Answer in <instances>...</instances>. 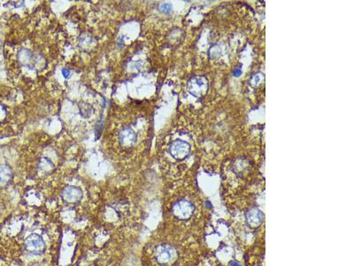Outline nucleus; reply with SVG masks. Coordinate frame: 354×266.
<instances>
[{
    "mask_svg": "<svg viewBox=\"0 0 354 266\" xmlns=\"http://www.w3.org/2000/svg\"><path fill=\"white\" fill-rule=\"evenodd\" d=\"M161 8L164 10V12H167V11L170 10V6L168 5H162Z\"/></svg>",
    "mask_w": 354,
    "mask_h": 266,
    "instance_id": "6",
    "label": "nucleus"
},
{
    "mask_svg": "<svg viewBox=\"0 0 354 266\" xmlns=\"http://www.w3.org/2000/svg\"><path fill=\"white\" fill-rule=\"evenodd\" d=\"M197 266H198V265H197ZM202 266H206V264H203ZM214 266V264H212V265H210V266Z\"/></svg>",
    "mask_w": 354,
    "mask_h": 266,
    "instance_id": "8",
    "label": "nucleus"
},
{
    "mask_svg": "<svg viewBox=\"0 0 354 266\" xmlns=\"http://www.w3.org/2000/svg\"><path fill=\"white\" fill-rule=\"evenodd\" d=\"M172 214L177 219L183 222H188L195 218L198 220L197 217L194 216L195 214L197 215V211L195 210L194 205L191 201L185 200H182L174 205Z\"/></svg>",
    "mask_w": 354,
    "mask_h": 266,
    "instance_id": "1",
    "label": "nucleus"
},
{
    "mask_svg": "<svg viewBox=\"0 0 354 266\" xmlns=\"http://www.w3.org/2000/svg\"><path fill=\"white\" fill-rule=\"evenodd\" d=\"M81 190L77 187H67L64 193H63V197L66 200V201H70V202H75L81 199Z\"/></svg>",
    "mask_w": 354,
    "mask_h": 266,
    "instance_id": "4",
    "label": "nucleus"
},
{
    "mask_svg": "<svg viewBox=\"0 0 354 266\" xmlns=\"http://www.w3.org/2000/svg\"><path fill=\"white\" fill-rule=\"evenodd\" d=\"M25 248L31 254L40 255L46 249V242L41 236L31 234L26 240Z\"/></svg>",
    "mask_w": 354,
    "mask_h": 266,
    "instance_id": "3",
    "label": "nucleus"
},
{
    "mask_svg": "<svg viewBox=\"0 0 354 266\" xmlns=\"http://www.w3.org/2000/svg\"><path fill=\"white\" fill-rule=\"evenodd\" d=\"M12 178V171L6 166H0V183L5 184Z\"/></svg>",
    "mask_w": 354,
    "mask_h": 266,
    "instance_id": "5",
    "label": "nucleus"
},
{
    "mask_svg": "<svg viewBox=\"0 0 354 266\" xmlns=\"http://www.w3.org/2000/svg\"><path fill=\"white\" fill-rule=\"evenodd\" d=\"M176 252L177 251L172 246L167 245V244L159 245L155 251L156 260L160 265L166 266L174 260L176 254H177Z\"/></svg>",
    "mask_w": 354,
    "mask_h": 266,
    "instance_id": "2",
    "label": "nucleus"
},
{
    "mask_svg": "<svg viewBox=\"0 0 354 266\" xmlns=\"http://www.w3.org/2000/svg\"><path fill=\"white\" fill-rule=\"evenodd\" d=\"M240 74H241V70H240V69H237L236 71L234 72V75H235V76H237V77L239 76Z\"/></svg>",
    "mask_w": 354,
    "mask_h": 266,
    "instance_id": "7",
    "label": "nucleus"
}]
</instances>
